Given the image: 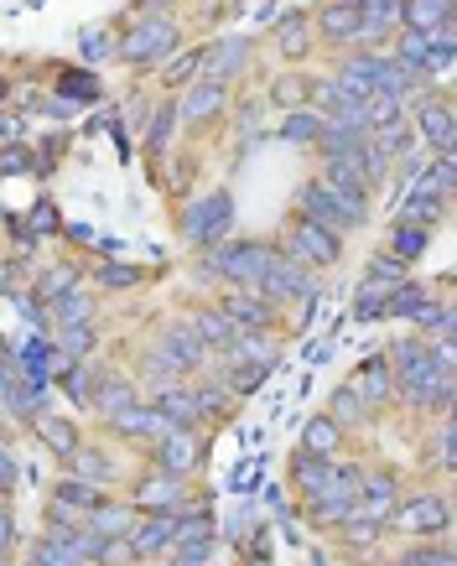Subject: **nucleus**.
Returning <instances> with one entry per match:
<instances>
[{"mask_svg":"<svg viewBox=\"0 0 457 566\" xmlns=\"http://www.w3.org/2000/svg\"><path fill=\"white\" fill-rule=\"evenodd\" d=\"M385 359H390V380H396V395L405 406L432 410V416H453V374L432 359L426 338H396V349Z\"/></svg>","mask_w":457,"mask_h":566,"instance_id":"nucleus-1","label":"nucleus"},{"mask_svg":"<svg viewBox=\"0 0 457 566\" xmlns=\"http://www.w3.org/2000/svg\"><path fill=\"white\" fill-rule=\"evenodd\" d=\"M301 218H312L318 229L343 239L349 229H358V224L369 218V193H349V188H333V182L312 177V182L301 188Z\"/></svg>","mask_w":457,"mask_h":566,"instance_id":"nucleus-2","label":"nucleus"},{"mask_svg":"<svg viewBox=\"0 0 457 566\" xmlns=\"http://www.w3.org/2000/svg\"><path fill=\"white\" fill-rule=\"evenodd\" d=\"M198 364H203V343H198V332H193V322H161L157 343L146 353V374L161 380V385H172L178 374L198 370Z\"/></svg>","mask_w":457,"mask_h":566,"instance_id":"nucleus-3","label":"nucleus"},{"mask_svg":"<svg viewBox=\"0 0 457 566\" xmlns=\"http://www.w3.org/2000/svg\"><path fill=\"white\" fill-rule=\"evenodd\" d=\"M271 250L276 245H255V239H224V245H208V254H203V265L214 275H224L235 292H260V275H265V265H271Z\"/></svg>","mask_w":457,"mask_h":566,"instance_id":"nucleus-4","label":"nucleus"},{"mask_svg":"<svg viewBox=\"0 0 457 566\" xmlns=\"http://www.w3.org/2000/svg\"><path fill=\"white\" fill-rule=\"evenodd\" d=\"M182 47V26L167 11H146V16L115 42V58L125 63H161Z\"/></svg>","mask_w":457,"mask_h":566,"instance_id":"nucleus-5","label":"nucleus"},{"mask_svg":"<svg viewBox=\"0 0 457 566\" xmlns=\"http://www.w3.org/2000/svg\"><path fill=\"white\" fill-rule=\"evenodd\" d=\"M229 229H235V197L224 193V188H214V193H203L198 203H187V208H182V239H187V245H198V250L224 245Z\"/></svg>","mask_w":457,"mask_h":566,"instance_id":"nucleus-6","label":"nucleus"},{"mask_svg":"<svg viewBox=\"0 0 457 566\" xmlns=\"http://www.w3.org/2000/svg\"><path fill=\"white\" fill-rule=\"evenodd\" d=\"M358 478H364V468H358V463H339V457H333V478L322 484L318 499H307L318 525H343V520L354 514V505H358Z\"/></svg>","mask_w":457,"mask_h":566,"instance_id":"nucleus-7","label":"nucleus"},{"mask_svg":"<svg viewBox=\"0 0 457 566\" xmlns=\"http://www.w3.org/2000/svg\"><path fill=\"white\" fill-rule=\"evenodd\" d=\"M286 254H292L297 265H307V271H333L343 260V239L318 229L312 218H297L292 235H286Z\"/></svg>","mask_w":457,"mask_h":566,"instance_id":"nucleus-8","label":"nucleus"},{"mask_svg":"<svg viewBox=\"0 0 457 566\" xmlns=\"http://www.w3.org/2000/svg\"><path fill=\"white\" fill-rule=\"evenodd\" d=\"M260 296H271V302H312V296H318V281L286 250H271V265L260 275Z\"/></svg>","mask_w":457,"mask_h":566,"instance_id":"nucleus-9","label":"nucleus"},{"mask_svg":"<svg viewBox=\"0 0 457 566\" xmlns=\"http://www.w3.org/2000/svg\"><path fill=\"white\" fill-rule=\"evenodd\" d=\"M390 520H396L405 535H447L453 509H447V499H442V494H411V499H396Z\"/></svg>","mask_w":457,"mask_h":566,"instance_id":"nucleus-10","label":"nucleus"},{"mask_svg":"<svg viewBox=\"0 0 457 566\" xmlns=\"http://www.w3.org/2000/svg\"><path fill=\"white\" fill-rule=\"evenodd\" d=\"M130 505H136L140 514H178V509L187 505V478L151 468L146 478H140L136 494H130Z\"/></svg>","mask_w":457,"mask_h":566,"instance_id":"nucleus-11","label":"nucleus"},{"mask_svg":"<svg viewBox=\"0 0 457 566\" xmlns=\"http://www.w3.org/2000/svg\"><path fill=\"white\" fill-rule=\"evenodd\" d=\"M151 448H157V468L178 473V478H187V473L203 463V442H198V431L193 427H172L167 437H157Z\"/></svg>","mask_w":457,"mask_h":566,"instance_id":"nucleus-12","label":"nucleus"},{"mask_svg":"<svg viewBox=\"0 0 457 566\" xmlns=\"http://www.w3.org/2000/svg\"><path fill=\"white\" fill-rule=\"evenodd\" d=\"M396 218L400 224H421V229H432L437 218H447V193H442L426 172L411 177V193H405V203H400Z\"/></svg>","mask_w":457,"mask_h":566,"instance_id":"nucleus-13","label":"nucleus"},{"mask_svg":"<svg viewBox=\"0 0 457 566\" xmlns=\"http://www.w3.org/2000/svg\"><path fill=\"white\" fill-rule=\"evenodd\" d=\"M16 364H21V380H32V385H53V380L68 370L62 349H58V343H47L42 332H32V338L16 349Z\"/></svg>","mask_w":457,"mask_h":566,"instance_id":"nucleus-14","label":"nucleus"},{"mask_svg":"<svg viewBox=\"0 0 457 566\" xmlns=\"http://www.w3.org/2000/svg\"><path fill=\"white\" fill-rule=\"evenodd\" d=\"M349 390H354L369 410H379L385 400H390V395H396V380H390V359H385V353H369V359H364V364L354 370Z\"/></svg>","mask_w":457,"mask_h":566,"instance_id":"nucleus-15","label":"nucleus"},{"mask_svg":"<svg viewBox=\"0 0 457 566\" xmlns=\"http://www.w3.org/2000/svg\"><path fill=\"white\" fill-rule=\"evenodd\" d=\"M358 26H364V16H358L354 0H328L318 11V32L333 47H358Z\"/></svg>","mask_w":457,"mask_h":566,"instance_id":"nucleus-16","label":"nucleus"},{"mask_svg":"<svg viewBox=\"0 0 457 566\" xmlns=\"http://www.w3.org/2000/svg\"><path fill=\"white\" fill-rule=\"evenodd\" d=\"M244 58H250V37H224L219 47H203V79H208V83L239 79Z\"/></svg>","mask_w":457,"mask_h":566,"instance_id":"nucleus-17","label":"nucleus"},{"mask_svg":"<svg viewBox=\"0 0 457 566\" xmlns=\"http://www.w3.org/2000/svg\"><path fill=\"white\" fill-rule=\"evenodd\" d=\"M224 313L239 322V332H271L276 328V302L260 292H235L224 302Z\"/></svg>","mask_w":457,"mask_h":566,"instance_id":"nucleus-18","label":"nucleus"},{"mask_svg":"<svg viewBox=\"0 0 457 566\" xmlns=\"http://www.w3.org/2000/svg\"><path fill=\"white\" fill-rule=\"evenodd\" d=\"M130 546L136 556H161V551L178 546V514H140L130 530Z\"/></svg>","mask_w":457,"mask_h":566,"instance_id":"nucleus-19","label":"nucleus"},{"mask_svg":"<svg viewBox=\"0 0 457 566\" xmlns=\"http://www.w3.org/2000/svg\"><path fill=\"white\" fill-rule=\"evenodd\" d=\"M224 99H229L224 83H208V79L187 83V94H182V104H178V120L182 125H208V120L224 110Z\"/></svg>","mask_w":457,"mask_h":566,"instance_id":"nucleus-20","label":"nucleus"},{"mask_svg":"<svg viewBox=\"0 0 457 566\" xmlns=\"http://www.w3.org/2000/svg\"><path fill=\"white\" fill-rule=\"evenodd\" d=\"M416 131H421V140H432L437 151H453V140H457L453 104H447V99H426L421 115H416Z\"/></svg>","mask_w":457,"mask_h":566,"instance_id":"nucleus-21","label":"nucleus"},{"mask_svg":"<svg viewBox=\"0 0 457 566\" xmlns=\"http://www.w3.org/2000/svg\"><path fill=\"white\" fill-rule=\"evenodd\" d=\"M140 520V509L136 505H115V499H100V505L83 514V525L94 530V535H130Z\"/></svg>","mask_w":457,"mask_h":566,"instance_id":"nucleus-22","label":"nucleus"},{"mask_svg":"<svg viewBox=\"0 0 457 566\" xmlns=\"http://www.w3.org/2000/svg\"><path fill=\"white\" fill-rule=\"evenodd\" d=\"M193 332H198V343H203V353L208 349H229V343H235L239 338V322L229 313H224V307H203L198 317H193Z\"/></svg>","mask_w":457,"mask_h":566,"instance_id":"nucleus-23","label":"nucleus"},{"mask_svg":"<svg viewBox=\"0 0 457 566\" xmlns=\"http://www.w3.org/2000/svg\"><path fill=\"white\" fill-rule=\"evenodd\" d=\"M110 421H115L119 437H140V442H157V437H167V431H172L157 416V406H140V400H136V406H125L119 416H110Z\"/></svg>","mask_w":457,"mask_h":566,"instance_id":"nucleus-24","label":"nucleus"},{"mask_svg":"<svg viewBox=\"0 0 457 566\" xmlns=\"http://www.w3.org/2000/svg\"><path fill=\"white\" fill-rule=\"evenodd\" d=\"M151 406H157V416L167 427H198V406H193V390H187V385H161Z\"/></svg>","mask_w":457,"mask_h":566,"instance_id":"nucleus-25","label":"nucleus"},{"mask_svg":"<svg viewBox=\"0 0 457 566\" xmlns=\"http://www.w3.org/2000/svg\"><path fill=\"white\" fill-rule=\"evenodd\" d=\"M442 21H453V0H400L405 32H437Z\"/></svg>","mask_w":457,"mask_h":566,"instance_id":"nucleus-26","label":"nucleus"},{"mask_svg":"<svg viewBox=\"0 0 457 566\" xmlns=\"http://www.w3.org/2000/svg\"><path fill=\"white\" fill-rule=\"evenodd\" d=\"M328 478H333V457H312V452L292 457V484H297L301 499H318Z\"/></svg>","mask_w":457,"mask_h":566,"instance_id":"nucleus-27","label":"nucleus"},{"mask_svg":"<svg viewBox=\"0 0 457 566\" xmlns=\"http://www.w3.org/2000/svg\"><path fill=\"white\" fill-rule=\"evenodd\" d=\"M58 99H68L73 110H83V104H94L100 99V73L94 68H58Z\"/></svg>","mask_w":457,"mask_h":566,"instance_id":"nucleus-28","label":"nucleus"},{"mask_svg":"<svg viewBox=\"0 0 457 566\" xmlns=\"http://www.w3.org/2000/svg\"><path fill=\"white\" fill-rule=\"evenodd\" d=\"M58 380H62V390H68V400H73V406H89V400H94V390H100L104 370H100V364H89V359H68V370H62Z\"/></svg>","mask_w":457,"mask_h":566,"instance_id":"nucleus-29","label":"nucleus"},{"mask_svg":"<svg viewBox=\"0 0 457 566\" xmlns=\"http://www.w3.org/2000/svg\"><path fill=\"white\" fill-rule=\"evenodd\" d=\"M343 448V427L333 416H312L307 427H301V452H312V457H339Z\"/></svg>","mask_w":457,"mask_h":566,"instance_id":"nucleus-30","label":"nucleus"},{"mask_svg":"<svg viewBox=\"0 0 457 566\" xmlns=\"http://www.w3.org/2000/svg\"><path fill=\"white\" fill-rule=\"evenodd\" d=\"M322 131H328V120L318 110H307V104L286 110V120H281V140H292V146H318Z\"/></svg>","mask_w":457,"mask_h":566,"instance_id":"nucleus-31","label":"nucleus"},{"mask_svg":"<svg viewBox=\"0 0 457 566\" xmlns=\"http://www.w3.org/2000/svg\"><path fill=\"white\" fill-rule=\"evenodd\" d=\"M224 353H229L235 364H265V370L281 359V349H276V338H271V332H239Z\"/></svg>","mask_w":457,"mask_h":566,"instance_id":"nucleus-32","label":"nucleus"},{"mask_svg":"<svg viewBox=\"0 0 457 566\" xmlns=\"http://www.w3.org/2000/svg\"><path fill=\"white\" fill-rule=\"evenodd\" d=\"M32 427H37V437H42V442H47L53 452H58V457H73V452L83 448V442H79V427H73V421H62V416H53V410H42Z\"/></svg>","mask_w":457,"mask_h":566,"instance_id":"nucleus-33","label":"nucleus"},{"mask_svg":"<svg viewBox=\"0 0 457 566\" xmlns=\"http://www.w3.org/2000/svg\"><path fill=\"white\" fill-rule=\"evenodd\" d=\"M400 281H379V275H364L358 281V296H354V317L358 322H375V317H385V302H390V292H396Z\"/></svg>","mask_w":457,"mask_h":566,"instance_id":"nucleus-34","label":"nucleus"},{"mask_svg":"<svg viewBox=\"0 0 457 566\" xmlns=\"http://www.w3.org/2000/svg\"><path fill=\"white\" fill-rule=\"evenodd\" d=\"M125 406H136V385H130V380H119L115 370H104V380H100V390H94V400H89V410L119 416Z\"/></svg>","mask_w":457,"mask_h":566,"instance_id":"nucleus-35","label":"nucleus"},{"mask_svg":"<svg viewBox=\"0 0 457 566\" xmlns=\"http://www.w3.org/2000/svg\"><path fill=\"white\" fill-rule=\"evenodd\" d=\"M432 302V286H421V281H400L390 302H385V317H405V322H416V313Z\"/></svg>","mask_w":457,"mask_h":566,"instance_id":"nucleus-36","label":"nucleus"},{"mask_svg":"<svg viewBox=\"0 0 457 566\" xmlns=\"http://www.w3.org/2000/svg\"><path fill=\"white\" fill-rule=\"evenodd\" d=\"M53 328H68V322H94V302H89V286H73V292H62L53 307Z\"/></svg>","mask_w":457,"mask_h":566,"instance_id":"nucleus-37","label":"nucleus"},{"mask_svg":"<svg viewBox=\"0 0 457 566\" xmlns=\"http://www.w3.org/2000/svg\"><path fill=\"white\" fill-rule=\"evenodd\" d=\"M68 473H73V478H83V484H100L104 488L110 478H115V463H110L100 448H79L73 457H68Z\"/></svg>","mask_w":457,"mask_h":566,"instance_id":"nucleus-38","label":"nucleus"},{"mask_svg":"<svg viewBox=\"0 0 457 566\" xmlns=\"http://www.w3.org/2000/svg\"><path fill=\"white\" fill-rule=\"evenodd\" d=\"M178 125H182V120H178V104H172V99H167V104H157V110L146 115V151H151V157H161Z\"/></svg>","mask_w":457,"mask_h":566,"instance_id":"nucleus-39","label":"nucleus"},{"mask_svg":"<svg viewBox=\"0 0 457 566\" xmlns=\"http://www.w3.org/2000/svg\"><path fill=\"white\" fill-rule=\"evenodd\" d=\"M426 239H432V229H421V224H400L396 218V229H390V250L385 254H396V260H421L426 254Z\"/></svg>","mask_w":457,"mask_h":566,"instance_id":"nucleus-40","label":"nucleus"},{"mask_svg":"<svg viewBox=\"0 0 457 566\" xmlns=\"http://www.w3.org/2000/svg\"><path fill=\"white\" fill-rule=\"evenodd\" d=\"M328 416H333V421H339V427L349 431V427H364V421H369L375 410L364 406V400H358V395L349 390V385H339V390H333V400H328Z\"/></svg>","mask_w":457,"mask_h":566,"instance_id":"nucleus-41","label":"nucleus"},{"mask_svg":"<svg viewBox=\"0 0 457 566\" xmlns=\"http://www.w3.org/2000/svg\"><path fill=\"white\" fill-rule=\"evenodd\" d=\"M94 343H100L94 322H68V328H58V349H62V359H89V353H94Z\"/></svg>","mask_w":457,"mask_h":566,"instance_id":"nucleus-42","label":"nucleus"},{"mask_svg":"<svg viewBox=\"0 0 457 566\" xmlns=\"http://www.w3.org/2000/svg\"><path fill=\"white\" fill-rule=\"evenodd\" d=\"M307 26H312V21L301 16V11H297V16H281L276 21V47L286 53V58H301V53H307V42H312V37H307Z\"/></svg>","mask_w":457,"mask_h":566,"instance_id":"nucleus-43","label":"nucleus"},{"mask_svg":"<svg viewBox=\"0 0 457 566\" xmlns=\"http://www.w3.org/2000/svg\"><path fill=\"white\" fill-rule=\"evenodd\" d=\"M53 499H62V505H73V509H83V514H89V509L104 499V488L100 484H83V478H73V473H68V478L53 488Z\"/></svg>","mask_w":457,"mask_h":566,"instance_id":"nucleus-44","label":"nucleus"},{"mask_svg":"<svg viewBox=\"0 0 457 566\" xmlns=\"http://www.w3.org/2000/svg\"><path fill=\"white\" fill-rule=\"evenodd\" d=\"M198 79H203V47H187V53H178L167 63V89H187Z\"/></svg>","mask_w":457,"mask_h":566,"instance_id":"nucleus-45","label":"nucleus"},{"mask_svg":"<svg viewBox=\"0 0 457 566\" xmlns=\"http://www.w3.org/2000/svg\"><path fill=\"white\" fill-rule=\"evenodd\" d=\"M73 281H79V271L73 265H53V271H42V281H37V296L53 307L62 292H73Z\"/></svg>","mask_w":457,"mask_h":566,"instance_id":"nucleus-46","label":"nucleus"},{"mask_svg":"<svg viewBox=\"0 0 457 566\" xmlns=\"http://www.w3.org/2000/svg\"><path fill=\"white\" fill-rule=\"evenodd\" d=\"M214 551H219V535H203V541H182V546H172V562H182V566H214Z\"/></svg>","mask_w":457,"mask_h":566,"instance_id":"nucleus-47","label":"nucleus"},{"mask_svg":"<svg viewBox=\"0 0 457 566\" xmlns=\"http://www.w3.org/2000/svg\"><path fill=\"white\" fill-rule=\"evenodd\" d=\"M79 58H83V68L115 58V42H110V32H104V26H94V32H83V37H79Z\"/></svg>","mask_w":457,"mask_h":566,"instance_id":"nucleus-48","label":"nucleus"},{"mask_svg":"<svg viewBox=\"0 0 457 566\" xmlns=\"http://www.w3.org/2000/svg\"><path fill=\"white\" fill-rule=\"evenodd\" d=\"M94 281H100V286H110V292H130V286H140V281H146V271L110 260V265H100V275H94Z\"/></svg>","mask_w":457,"mask_h":566,"instance_id":"nucleus-49","label":"nucleus"},{"mask_svg":"<svg viewBox=\"0 0 457 566\" xmlns=\"http://www.w3.org/2000/svg\"><path fill=\"white\" fill-rule=\"evenodd\" d=\"M130 562H140L136 546H130V535H104V546H100V556H94V566H130Z\"/></svg>","mask_w":457,"mask_h":566,"instance_id":"nucleus-50","label":"nucleus"},{"mask_svg":"<svg viewBox=\"0 0 457 566\" xmlns=\"http://www.w3.org/2000/svg\"><path fill=\"white\" fill-rule=\"evenodd\" d=\"M396 566H453V551L442 546V541H437V546H411Z\"/></svg>","mask_w":457,"mask_h":566,"instance_id":"nucleus-51","label":"nucleus"},{"mask_svg":"<svg viewBox=\"0 0 457 566\" xmlns=\"http://www.w3.org/2000/svg\"><path fill=\"white\" fill-rule=\"evenodd\" d=\"M369 275H379V281H411V265L379 250V254H369Z\"/></svg>","mask_w":457,"mask_h":566,"instance_id":"nucleus-52","label":"nucleus"},{"mask_svg":"<svg viewBox=\"0 0 457 566\" xmlns=\"http://www.w3.org/2000/svg\"><path fill=\"white\" fill-rule=\"evenodd\" d=\"M58 229V208L42 197V203H32V218H26V235L32 239H42V235H53Z\"/></svg>","mask_w":457,"mask_h":566,"instance_id":"nucleus-53","label":"nucleus"},{"mask_svg":"<svg viewBox=\"0 0 457 566\" xmlns=\"http://www.w3.org/2000/svg\"><path fill=\"white\" fill-rule=\"evenodd\" d=\"M437 463L453 468V416H442V427H437Z\"/></svg>","mask_w":457,"mask_h":566,"instance_id":"nucleus-54","label":"nucleus"},{"mask_svg":"<svg viewBox=\"0 0 457 566\" xmlns=\"http://www.w3.org/2000/svg\"><path fill=\"white\" fill-rule=\"evenodd\" d=\"M11 484H16V452L0 448V494H11Z\"/></svg>","mask_w":457,"mask_h":566,"instance_id":"nucleus-55","label":"nucleus"},{"mask_svg":"<svg viewBox=\"0 0 457 566\" xmlns=\"http://www.w3.org/2000/svg\"><path fill=\"white\" fill-rule=\"evenodd\" d=\"M0 172H32V161H26V151H0Z\"/></svg>","mask_w":457,"mask_h":566,"instance_id":"nucleus-56","label":"nucleus"},{"mask_svg":"<svg viewBox=\"0 0 457 566\" xmlns=\"http://www.w3.org/2000/svg\"><path fill=\"white\" fill-rule=\"evenodd\" d=\"M11 535H16V525H11V509L0 505V562L11 556Z\"/></svg>","mask_w":457,"mask_h":566,"instance_id":"nucleus-57","label":"nucleus"},{"mask_svg":"<svg viewBox=\"0 0 457 566\" xmlns=\"http://www.w3.org/2000/svg\"><path fill=\"white\" fill-rule=\"evenodd\" d=\"M16 115H11V110H0V140H16Z\"/></svg>","mask_w":457,"mask_h":566,"instance_id":"nucleus-58","label":"nucleus"},{"mask_svg":"<svg viewBox=\"0 0 457 566\" xmlns=\"http://www.w3.org/2000/svg\"><path fill=\"white\" fill-rule=\"evenodd\" d=\"M26 566H47V562H42V556H32V562H26Z\"/></svg>","mask_w":457,"mask_h":566,"instance_id":"nucleus-59","label":"nucleus"},{"mask_svg":"<svg viewBox=\"0 0 457 566\" xmlns=\"http://www.w3.org/2000/svg\"><path fill=\"white\" fill-rule=\"evenodd\" d=\"M32 5H42V0H32Z\"/></svg>","mask_w":457,"mask_h":566,"instance_id":"nucleus-60","label":"nucleus"}]
</instances>
